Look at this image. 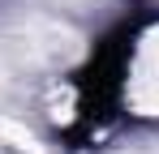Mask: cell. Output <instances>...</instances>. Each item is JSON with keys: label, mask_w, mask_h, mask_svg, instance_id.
<instances>
[{"label": "cell", "mask_w": 159, "mask_h": 154, "mask_svg": "<svg viewBox=\"0 0 159 154\" xmlns=\"http://www.w3.org/2000/svg\"><path fill=\"white\" fill-rule=\"evenodd\" d=\"M159 13H151V9H129L116 26H107L95 39L86 64L73 73V94H78L73 107H78V116H73V128H69V141H90L95 133L107 128V120H116L138 39L146 34V26Z\"/></svg>", "instance_id": "1"}]
</instances>
